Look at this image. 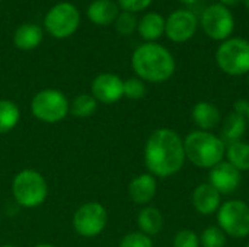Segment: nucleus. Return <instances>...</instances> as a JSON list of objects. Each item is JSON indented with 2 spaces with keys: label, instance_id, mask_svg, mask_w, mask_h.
<instances>
[{
  "label": "nucleus",
  "instance_id": "f257e3e1",
  "mask_svg": "<svg viewBox=\"0 0 249 247\" xmlns=\"http://www.w3.org/2000/svg\"><path fill=\"white\" fill-rule=\"evenodd\" d=\"M184 138L169 128H159L146 141L144 163L155 178H169L177 175L185 163Z\"/></svg>",
  "mask_w": 249,
  "mask_h": 247
},
{
  "label": "nucleus",
  "instance_id": "f03ea898",
  "mask_svg": "<svg viewBox=\"0 0 249 247\" xmlns=\"http://www.w3.org/2000/svg\"><path fill=\"white\" fill-rule=\"evenodd\" d=\"M131 66L139 79L150 83H163L175 73L174 55L156 42H146L137 47L131 57Z\"/></svg>",
  "mask_w": 249,
  "mask_h": 247
},
{
  "label": "nucleus",
  "instance_id": "7ed1b4c3",
  "mask_svg": "<svg viewBox=\"0 0 249 247\" xmlns=\"http://www.w3.org/2000/svg\"><path fill=\"white\" fill-rule=\"evenodd\" d=\"M185 159L198 169H212L226 156V144L212 131L196 130L184 138Z\"/></svg>",
  "mask_w": 249,
  "mask_h": 247
},
{
  "label": "nucleus",
  "instance_id": "20e7f679",
  "mask_svg": "<svg viewBox=\"0 0 249 247\" xmlns=\"http://www.w3.org/2000/svg\"><path fill=\"white\" fill-rule=\"evenodd\" d=\"M219 68L229 76H244L249 73V41L245 38H229L216 51Z\"/></svg>",
  "mask_w": 249,
  "mask_h": 247
},
{
  "label": "nucleus",
  "instance_id": "39448f33",
  "mask_svg": "<svg viewBox=\"0 0 249 247\" xmlns=\"http://www.w3.org/2000/svg\"><path fill=\"white\" fill-rule=\"evenodd\" d=\"M12 192L18 204L26 208L41 205L48 195L45 179L35 170L19 172L12 183Z\"/></svg>",
  "mask_w": 249,
  "mask_h": 247
},
{
  "label": "nucleus",
  "instance_id": "423d86ee",
  "mask_svg": "<svg viewBox=\"0 0 249 247\" xmlns=\"http://www.w3.org/2000/svg\"><path fill=\"white\" fill-rule=\"evenodd\" d=\"M217 226L228 237L247 239L249 236V204L239 199L223 202L217 211Z\"/></svg>",
  "mask_w": 249,
  "mask_h": 247
},
{
  "label": "nucleus",
  "instance_id": "0eeeda50",
  "mask_svg": "<svg viewBox=\"0 0 249 247\" xmlns=\"http://www.w3.org/2000/svg\"><path fill=\"white\" fill-rule=\"evenodd\" d=\"M69 100L67 98L54 89H45L38 92L31 102L32 115L47 124H55L63 121L69 114Z\"/></svg>",
  "mask_w": 249,
  "mask_h": 247
},
{
  "label": "nucleus",
  "instance_id": "6e6552de",
  "mask_svg": "<svg viewBox=\"0 0 249 247\" xmlns=\"http://www.w3.org/2000/svg\"><path fill=\"white\" fill-rule=\"evenodd\" d=\"M80 23V13L74 4L61 1L53 6L44 19V26L54 38H67L73 35Z\"/></svg>",
  "mask_w": 249,
  "mask_h": 247
},
{
  "label": "nucleus",
  "instance_id": "1a4fd4ad",
  "mask_svg": "<svg viewBox=\"0 0 249 247\" xmlns=\"http://www.w3.org/2000/svg\"><path fill=\"white\" fill-rule=\"evenodd\" d=\"M200 25L207 36L214 41H226L235 29V17L229 7L214 3L204 9Z\"/></svg>",
  "mask_w": 249,
  "mask_h": 247
},
{
  "label": "nucleus",
  "instance_id": "9d476101",
  "mask_svg": "<svg viewBox=\"0 0 249 247\" xmlns=\"http://www.w3.org/2000/svg\"><path fill=\"white\" fill-rule=\"evenodd\" d=\"M107 210L98 202L82 205L73 217V227L82 237H95L101 234L107 226Z\"/></svg>",
  "mask_w": 249,
  "mask_h": 247
},
{
  "label": "nucleus",
  "instance_id": "9b49d317",
  "mask_svg": "<svg viewBox=\"0 0 249 247\" xmlns=\"http://www.w3.org/2000/svg\"><path fill=\"white\" fill-rule=\"evenodd\" d=\"M197 28V16L187 9L175 10L165 19V35L177 44L190 41L196 35Z\"/></svg>",
  "mask_w": 249,
  "mask_h": 247
},
{
  "label": "nucleus",
  "instance_id": "f8f14e48",
  "mask_svg": "<svg viewBox=\"0 0 249 247\" xmlns=\"http://www.w3.org/2000/svg\"><path fill=\"white\" fill-rule=\"evenodd\" d=\"M241 181H242L241 172L225 160L216 165L214 167H212L209 173V183L220 195L233 194L239 188Z\"/></svg>",
  "mask_w": 249,
  "mask_h": 247
},
{
  "label": "nucleus",
  "instance_id": "ddd939ff",
  "mask_svg": "<svg viewBox=\"0 0 249 247\" xmlns=\"http://www.w3.org/2000/svg\"><path fill=\"white\" fill-rule=\"evenodd\" d=\"M92 96L96 102L115 103L124 96V82L112 73H102L92 82Z\"/></svg>",
  "mask_w": 249,
  "mask_h": 247
},
{
  "label": "nucleus",
  "instance_id": "4468645a",
  "mask_svg": "<svg viewBox=\"0 0 249 247\" xmlns=\"http://www.w3.org/2000/svg\"><path fill=\"white\" fill-rule=\"evenodd\" d=\"M193 207L201 215H213L222 205V195L209 183H200L193 192Z\"/></svg>",
  "mask_w": 249,
  "mask_h": 247
},
{
  "label": "nucleus",
  "instance_id": "2eb2a0df",
  "mask_svg": "<svg viewBox=\"0 0 249 247\" xmlns=\"http://www.w3.org/2000/svg\"><path fill=\"white\" fill-rule=\"evenodd\" d=\"M156 178L150 173H143L136 176L128 185V195L134 204L146 205L156 195Z\"/></svg>",
  "mask_w": 249,
  "mask_h": 247
},
{
  "label": "nucleus",
  "instance_id": "dca6fc26",
  "mask_svg": "<svg viewBox=\"0 0 249 247\" xmlns=\"http://www.w3.org/2000/svg\"><path fill=\"white\" fill-rule=\"evenodd\" d=\"M191 116L194 124L201 131H213L222 122V114L219 108L214 103L206 100H201L194 105Z\"/></svg>",
  "mask_w": 249,
  "mask_h": 247
},
{
  "label": "nucleus",
  "instance_id": "f3484780",
  "mask_svg": "<svg viewBox=\"0 0 249 247\" xmlns=\"http://www.w3.org/2000/svg\"><path fill=\"white\" fill-rule=\"evenodd\" d=\"M247 128H248L247 116L233 111L223 119L222 131H220L219 137L228 146V144H232L235 141H241L247 132Z\"/></svg>",
  "mask_w": 249,
  "mask_h": 247
},
{
  "label": "nucleus",
  "instance_id": "a211bd4d",
  "mask_svg": "<svg viewBox=\"0 0 249 247\" xmlns=\"http://www.w3.org/2000/svg\"><path fill=\"white\" fill-rule=\"evenodd\" d=\"M137 31L144 41L153 42L165 33V17L160 13L149 12L137 22Z\"/></svg>",
  "mask_w": 249,
  "mask_h": 247
},
{
  "label": "nucleus",
  "instance_id": "6ab92c4d",
  "mask_svg": "<svg viewBox=\"0 0 249 247\" xmlns=\"http://www.w3.org/2000/svg\"><path fill=\"white\" fill-rule=\"evenodd\" d=\"M118 7L112 0H95L88 7V17L96 25H109L120 15Z\"/></svg>",
  "mask_w": 249,
  "mask_h": 247
},
{
  "label": "nucleus",
  "instance_id": "aec40b11",
  "mask_svg": "<svg viewBox=\"0 0 249 247\" xmlns=\"http://www.w3.org/2000/svg\"><path fill=\"white\" fill-rule=\"evenodd\" d=\"M42 36H44V32L41 26L35 23H23L15 31L13 42L19 49L29 51V49L36 48L41 44Z\"/></svg>",
  "mask_w": 249,
  "mask_h": 247
},
{
  "label": "nucleus",
  "instance_id": "412c9836",
  "mask_svg": "<svg viewBox=\"0 0 249 247\" xmlns=\"http://www.w3.org/2000/svg\"><path fill=\"white\" fill-rule=\"evenodd\" d=\"M137 226L142 233L152 237L162 231L163 229V215L155 207L143 208L137 215Z\"/></svg>",
  "mask_w": 249,
  "mask_h": 247
},
{
  "label": "nucleus",
  "instance_id": "4be33fe9",
  "mask_svg": "<svg viewBox=\"0 0 249 247\" xmlns=\"http://www.w3.org/2000/svg\"><path fill=\"white\" fill-rule=\"evenodd\" d=\"M226 157L233 167H236L241 173L249 172V143L235 141L226 146Z\"/></svg>",
  "mask_w": 249,
  "mask_h": 247
},
{
  "label": "nucleus",
  "instance_id": "5701e85b",
  "mask_svg": "<svg viewBox=\"0 0 249 247\" xmlns=\"http://www.w3.org/2000/svg\"><path fill=\"white\" fill-rule=\"evenodd\" d=\"M20 112L16 103L10 100H0V134H6L12 131L18 121H19Z\"/></svg>",
  "mask_w": 249,
  "mask_h": 247
},
{
  "label": "nucleus",
  "instance_id": "b1692460",
  "mask_svg": "<svg viewBox=\"0 0 249 247\" xmlns=\"http://www.w3.org/2000/svg\"><path fill=\"white\" fill-rule=\"evenodd\" d=\"M96 106H98L96 99L92 95L83 93V95H79L73 99L70 111L77 118H89L90 115L95 114Z\"/></svg>",
  "mask_w": 249,
  "mask_h": 247
},
{
  "label": "nucleus",
  "instance_id": "393cba45",
  "mask_svg": "<svg viewBox=\"0 0 249 247\" xmlns=\"http://www.w3.org/2000/svg\"><path fill=\"white\" fill-rule=\"evenodd\" d=\"M228 236L219 226H210L203 230L200 236V246L203 247H225Z\"/></svg>",
  "mask_w": 249,
  "mask_h": 247
},
{
  "label": "nucleus",
  "instance_id": "a878e982",
  "mask_svg": "<svg viewBox=\"0 0 249 247\" xmlns=\"http://www.w3.org/2000/svg\"><path fill=\"white\" fill-rule=\"evenodd\" d=\"M124 96L133 100L143 99L146 96V84L139 77H131L124 82Z\"/></svg>",
  "mask_w": 249,
  "mask_h": 247
},
{
  "label": "nucleus",
  "instance_id": "bb28decb",
  "mask_svg": "<svg viewBox=\"0 0 249 247\" xmlns=\"http://www.w3.org/2000/svg\"><path fill=\"white\" fill-rule=\"evenodd\" d=\"M115 29L120 35H131L137 29V20L134 13L123 12L115 19Z\"/></svg>",
  "mask_w": 249,
  "mask_h": 247
},
{
  "label": "nucleus",
  "instance_id": "cd10ccee",
  "mask_svg": "<svg viewBox=\"0 0 249 247\" xmlns=\"http://www.w3.org/2000/svg\"><path fill=\"white\" fill-rule=\"evenodd\" d=\"M172 247H200V237L193 230H179L174 237Z\"/></svg>",
  "mask_w": 249,
  "mask_h": 247
},
{
  "label": "nucleus",
  "instance_id": "c85d7f7f",
  "mask_svg": "<svg viewBox=\"0 0 249 247\" xmlns=\"http://www.w3.org/2000/svg\"><path fill=\"white\" fill-rule=\"evenodd\" d=\"M120 247H153V242L149 236L142 231H133L123 237Z\"/></svg>",
  "mask_w": 249,
  "mask_h": 247
},
{
  "label": "nucleus",
  "instance_id": "c756f323",
  "mask_svg": "<svg viewBox=\"0 0 249 247\" xmlns=\"http://www.w3.org/2000/svg\"><path fill=\"white\" fill-rule=\"evenodd\" d=\"M152 1L153 0H118V6L124 12L137 13V12H142L146 7H149L152 4Z\"/></svg>",
  "mask_w": 249,
  "mask_h": 247
},
{
  "label": "nucleus",
  "instance_id": "7c9ffc66",
  "mask_svg": "<svg viewBox=\"0 0 249 247\" xmlns=\"http://www.w3.org/2000/svg\"><path fill=\"white\" fill-rule=\"evenodd\" d=\"M248 109H249L248 100L241 99V100H236V102H235V109H233L235 112H238V114H241V115H245V116H247Z\"/></svg>",
  "mask_w": 249,
  "mask_h": 247
},
{
  "label": "nucleus",
  "instance_id": "2f4dec72",
  "mask_svg": "<svg viewBox=\"0 0 249 247\" xmlns=\"http://www.w3.org/2000/svg\"><path fill=\"white\" fill-rule=\"evenodd\" d=\"M242 0H219L220 4L226 6V7H232V6H236L238 3H241Z\"/></svg>",
  "mask_w": 249,
  "mask_h": 247
},
{
  "label": "nucleus",
  "instance_id": "473e14b6",
  "mask_svg": "<svg viewBox=\"0 0 249 247\" xmlns=\"http://www.w3.org/2000/svg\"><path fill=\"white\" fill-rule=\"evenodd\" d=\"M181 3H184V4H187V6H193V4H196L198 0H179Z\"/></svg>",
  "mask_w": 249,
  "mask_h": 247
},
{
  "label": "nucleus",
  "instance_id": "72a5a7b5",
  "mask_svg": "<svg viewBox=\"0 0 249 247\" xmlns=\"http://www.w3.org/2000/svg\"><path fill=\"white\" fill-rule=\"evenodd\" d=\"M242 1H244L245 7H247V9H248V10H249V0H242Z\"/></svg>",
  "mask_w": 249,
  "mask_h": 247
},
{
  "label": "nucleus",
  "instance_id": "f704fd0d",
  "mask_svg": "<svg viewBox=\"0 0 249 247\" xmlns=\"http://www.w3.org/2000/svg\"><path fill=\"white\" fill-rule=\"evenodd\" d=\"M35 247H54V246H51V245H38V246H35Z\"/></svg>",
  "mask_w": 249,
  "mask_h": 247
},
{
  "label": "nucleus",
  "instance_id": "c9c22d12",
  "mask_svg": "<svg viewBox=\"0 0 249 247\" xmlns=\"http://www.w3.org/2000/svg\"><path fill=\"white\" fill-rule=\"evenodd\" d=\"M247 121H248V124H249V109H248V112H247Z\"/></svg>",
  "mask_w": 249,
  "mask_h": 247
},
{
  "label": "nucleus",
  "instance_id": "e433bc0d",
  "mask_svg": "<svg viewBox=\"0 0 249 247\" xmlns=\"http://www.w3.org/2000/svg\"><path fill=\"white\" fill-rule=\"evenodd\" d=\"M1 247H15V246H10V245H4V246H1Z\"/></svg>",
  "mask_w": 249,
  "mask_h": 247
},
{
  "label": "nucleus",
  "instance_id": "4c0bfd02",
  "mask_svg": "<svg viewBox=\"0 0 249 247\" xmlns=\"http://www.w3.org/2000/svg\"><path fill=\"white\" fill-rule=\"evenodd\" d=\"M248 84H249V73H248Z\"/></svg>",
  "mask_w": 249,
  "mask_h": 247
},
{
  "label": "nucleus",
  "instance_id": "58836bf2",
  "mask_svg": "<svg viewBox=\"0 0 249 247\" xmlns=\"http://www.w3.org/2000/svg\"><path fill=\"white\" fill-rule=\"evenodd\" d=\"M248 201H249V191H248Z\"/></svg>",
  "mask_w": 249,
  "mask_h": 247
},
{
  "label": "nucleus",
  "instance_id": "ea45409f",
  "mask_svg": "<svg viewBox=\"0 0 249 247\" xmlns=\"http://www.w3.org/2000/svg\"><path fill=\"white\" fill-rule=\"evenodd\" d=\"M247 247H249V243H248V245H247Z\"/></svg>",
  "mask_w": 249,
  "mask_h": 247
},
{
  "label": "nucleus",
  "instance_id": "a19ab883",
  "mask_svg": "<svg viewBox=\"0 0 249 247\" xmlns=\"http://www.w3.org/2000/svg\"><path fill=\"white\" fill-rule=\"evenodd\" d=\"M0 1H1V0H0Z\"/></svg>",
  "mask_w": 249,
  "mask_h": 247
}]
</instances>
